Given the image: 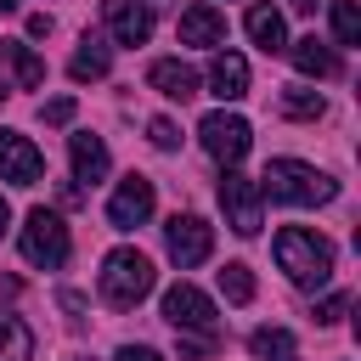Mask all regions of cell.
Wrapping results in <instances>:
<instances>
[{
	"label": "cell",
	"instance_id": "cell-33",
	"mask_svg": "<svg viewBox=\"0 0 361 361\" xmlns=\"http://www.w3.org/2000/svg\"><path fill=\"white\" fill-rule=\"evenodd\" d=\"M6 90H11V85H6V73H0V96H6Z\"/></svg>",
	"mask_w": 361,
	"mask_h": 361
},
{
	"label": "cell",
	"instance_id": "cell-11",
	"mask_svg": "<svg viewBox=\"0 0 361 361\" xmlns=\"http://www.w3.org/2000/svg\"><path fill=\"white\" fill-rule=\"evenodd\" d=\"M102 23L118 45H147V34H152L147 0H102Z\"/></svg>",
	"mask_w": 361,
	"mask_h": 361
},
{
	"label": "cell",
	"instance_id": "cell-29",
	"mask_svg": "<svg viewBox=\"0 0 361 361\" xmlns=\"http://www.w3.org/2000/svg\"><path fill=\"white\" fill-rule=\"evenodd\" d=\"M28 34H34V39H45V34H51V17H45V11H39V17H28Z\"/></svg>",
	"mask_w": 361,
	"mask_h": 361
},
{
	"label": "cell",
	"instance_id": "cell-27",
	"mask_svg": "<svg viewBox=\"0 0 361 361\" xmlns=\"http://www.w3.org/2000/svg\"><path fill=\"white\" fill-rule=\"evenodd\" d=\"M344 305H350V293H333V299H322V305H316V322H322V327H327V322H338V310H344Z\"/></svg>",
	"mask_w": 361,
	"mask_h": 361
},
{
	"label": "cell",
	"instance_id": "cell-10",
	"mask_svg": "<svg viewBox=\"0 0 361 361\" xmlns=\"http://www.w3.org/2000/svg\"><path fill=\"white\" fill-rule=\"evenodd\" d=\"M147 214H152V180H147V175H124V180H118V192L107 197V226L135 231Z\"/></svg>",
	"mask_w": 361,
	"mask_h": 361
},
{
	"label": "cell",
	"instance_id": "cell-19",
	"mask_svg": "<svg viewBox=\"0 0 361 361\" xmlns=\"http://www.w3.org/2000/svg\"><path fill=\"white\" fill-rule=\"evenodd\" d=\"M107 68H113L107 45H102L96 34H85V39H79V51H73V62H68V73L85 85V79H107Z\"/></svg>",
	"mask_w": 361,
	"mask_h": 361
},
{
	"label": "cell",
	"instance_id": "cell-16",
	"mask_svg": "<svg viewBox=\"0 0 361 361\" xmlns=\"http://www.w3.org/2000/svg\"><path fill=\"white\" fill-rule=\"evenodd\" d=\"M248 39H254L265 56L288 51V23H282V11H276V6H254V11H248Z\"/></svg>",
	"mask_w": 361,
	"mask_h": 361
},
{
	"label": "cell",
	"instance_id": "cell-30",
	"mask_svg": "<svg viewBox=\"0 0 361 361\" xmlns=\"http://www.w3.org/2000/svg\"><path fill=\"white\" fill-rule=\"evenodd\" d=\"M11 231V209H6V197H0V237Z\"/></svg>",
	"mask_w": 361,
	"mask_h": 361
},
{
	"label": "cell",
	"instance_id": "cell-24",
	"mask_svg": "<svg viewBox=\"0 0 361 361\" xmlns=\"http://www.w3.org/2000/svg\"><path fill=\"white\" fill-rule=\"evenodd\" d=\"M333 39L338 45H361V11H355V0H333Z\"/></svg>",
	"mask_w": 361,
	"mask_h": 361
},
{
	"label": "cell",
	"instance_id": "cell-32",
	"mask_svg": "<svg viewBox=\"0 0 361 361\" xmlns=\"http://www.w3.org/2000/svg\"><path fill=\"white\" fill-rule=\"evenodd\" d=\"M17 6H23V0H0V11H17Z\"/></svg>",
	"mask_w": 361,
	"mask_h": 361
},
{
	"label": "cell",
	"instance_id": "cell-25",
	"mask_svg": "<svg viewBox=\"0 0 361 361\" xmlns=\"http://www.w3.org/2000/svg\"><path fill=\"white\" fill-rule=\"evenodd\" d=\"M147 135H152V147H158V152L180 147V130H175V118H152V124H147Z\"/></svg>",
	"mask_w": 361,
	"mask_h": 361
},
{
	"label": "cell",
	"instance_id": "cell-18",
	"mask_svg": "<svg viewBox=\"0 0 361 361\" xmlns=\"http://www.w3.org/2000/svg\"><path fill=\"white\" fill-rule=\"evenodd\" d=\"M293 68H299L305 79H333V73H338V51H333V45H322V39L310 34V39H299V45H293Z\"/></svg>",
	"mask_w": 361,
	"mask_h": 361
},
{
	"label": "cell",
	"instance_id": "cell-6",
	"mask_svg": "<svg viewBox=\"0 0 361 361\" xmlns=\"http://www.w3.org/2000/svg\"><path fill=\"white\" fill-rule=\"evenodd\" d=\"M220 209H226V226H231L237 237H254V231H259V209H265L259 180L226 169V175H220Z\"/></svg>",
	"mask_w": 361,
	"mask_h": 361
},
{
	"label": "cell",
	"instance_id": "cell-3",
	"mask_svg": "<svg viewBox=\"0 0 361 361\" xmlns=\"http://www.w3.org/2000/svg\"><path fill=\"white\" fill-rule=\"evenodd\" d=\"M152 282H158V271H152V259L141 248H113L102 259V299L113 310H135L152 293Z\"/></svg>",
	"mask_w": 361,
	"mask_h": 361
},
{
	"label": "cell",
	"instance_id": "cell-9",
	"mask_svg": "<svg viewBox=\"0 0 361 361\" xmlns=\"http://www.w3.org/2000/svg\"><path fill=\"white\" fill-rule=\"evenodd\" d=\"M39 175H45V152H39L28 135L0 130V180H11V186H39Z\"/></svg>",
	"mask_w": 361,
	"mask_h": 361
},
{
	"label": "cell",
	"instance_id": "cell-2",
	"mask_svg": "<svg viewBox=\"0 0 361 361\" xmlns=\"http://www.w3.org/2000/svg\"><path fill=\"white\" fill-rule=\"evenodd\" d=\"M259 197L310 209V203H333V197H338V180H327L322 169H310V164H299V158H271L265 175H259Z\"/></svg>",
	"mask_w": 361,
	"mask_h": 361
},
{
	"label": "cell",
	"instance_id": "cell-22",
	"mask_svg": "<svg viewBox=\"0 0 361 361\" xmlns=\"http://www.w3.org/2000/svg\"><path fill=\"white\" fill-rule=\"evenodd\" d=\"M248 350H254L259 361H288V355H299V350H293V333H288V327H259V333L248 338Z\"/></svg>",
	"mask_w": 361,
	"mask_h": 361
},
{
	"label": "cell",
	"instance_id": "cell-20",
	"mask_svg": "<svg viewBox=\"0 0 361 361\" xmlns=\"http://www.w3.org/2000/svg\"><path fill=\"white\" fill-rule=\"evenodd\" d=\"M34 355V333L23 327V316L0 310V361H28Z\"/></svg>",
	"mask_w": 361,
	"mask_h": 361
},
{
	"label": "cell",
	"instance_id": "cell-8",
	"mask_svg": "<svg viewBox=\"0 0 361 361\" xmlns=\"http://www.w3.org/2000/svg\"><path fill=\"white\" fill-rule=\"evenodd\" d=\"M197 135H203V152L209 158H220L226 169H237V158L248 152V118H237V113H209L203 124H197Z\"/></svg>",
	"mask_w": 361,
	"mask_h": 361
},
{
	"label": "cell",
	"instance_id": "cell-23",
	"mask_svg": "<svg viewBox=\"0 0 361 361\" xmlns=\"http://www.w3.org/2000/svg\"><path fill=\"white\" fill-rule=\"evenodd\" d=\"M220 293H226L231 305H248V299H254V271H248L243 259H231V265L220 271Z\"/></svg>",
	"mask_w": 361,
	"mask_h": 361
},
{
	"label": "cell",
	"instance_id": "cell-17",
	"mask_svg": "<svg viewBox=\"0 0 361 361\" xmlns=\"http://www.w3.org/2000/svg\"><path fill=\"white\" fill-rule=\"evenodd\" d=\"M0 62H11V90H34L45 79V62L23 45V39H0Z\"/></svg>",
	"mask_w": 361,
	"mask_h": 361
},
{
	"label": "cell",
	"instance_id": "cell-4",
	"mask_svg": "<svg viewBox=\"0 0 361 361\" xmlns=\"http://www.w3.org/2000/svg\"><path fill=\"white\" fill-rule=\"evenodd\" d=\"M23 259L39 265V271H56L68 259V226L56 209H28L23 220Z\"/></svg>",
	"mask_w": 361,
	"mask_h": 361
},
{
	"label": "cell",
	"instance_id": "cell-13",
	"mask_svg": "<svg viewBox=\"0 0 361 361\" xmlns=\"http://www.w3.org/2000/svg\"><path fill=\"white\" fill-rule=\"evenodd\" d=\"M147 85H152L158 96H169V102H192V96H197V73H192L186 62H175V56L152 62V68H147Z\"/></svg>",
	"mask_w": 361,
	"mask_h": 361
},
{
	"label": "cell",
	"instance_id": "cell-21",
	"mask_svg": "<svg viewBox=\"0 0 361 361\" xmlns=\"http://www.w3.org/2000/svg\"><path fill=\"white\" fill-rule=\"evenodd\" d=\"M276 107H282V118H322V113H327L322 90H305V85H288V90L276 96Z\"/></svg>",
	"mask_w": 361,
	"mask_h": 361
},
{
	"label": "cell",
	"instance_id": "cell-31",
	"mask_svg": "<svg viewBox=\"0 0 361 361\" xmlns=\"http://www.w3.org/2000/svg\"><path fill=\"white\" fill-rule=\"evenodd\" d=\"M288 6H293V11H316L322 0H288Z\"/></svg>",
	"mask_w": 361,
	"mask_h": 361
},
{
	"label": "cell",
	"instance_id": "cell-15",
	"mask_svg": "<svg viewBox=\"0 0 361 361\" xmlns=\"http://www.w3.org/2000/svg\"><path fill=\"white\" fill-rule=\"evenodd\" d=\"M68 152H73V180H79V186H96V180L107 175V147H102V135L85 130V135L68 141Z\"/></svg>",
	"mask_w": 361,
	"mask_h": 361
},
{
	"label": "cell",
	"instance_id": "cell-34",
	"mask_svg": "<svg viewBox=\"0 0 361 361\" xmlns=\"http://www.w3.org/2000/svg\"><path fill=\"white\" fill-rule=\"evenodd\" d=\"M288 361H299V355H288Z\"/></svg>",
	"mask_w": 361,
	"mask_h": 361
},
{
	"label": "cell",
	"instance_id": "cell-12",
	"mask_svg": "<svg viewBox=\"0 0 361 361\" xmlns=\"http://www.w3.org/2000/svg\"><path fill=\"white\" fill-rule=\"evenodd\" d=\"M180 45H226V17L214 6H186L180 11Z\"/></svg>",
	"mask_w": 361,
	"mask_h": 361
},
{
	"label": "cell",
	"instance_id": "cell-28",
	"mask_svg": "<svg viewBox=\"0 0 361 361\" xmlns=\"http://www.w3.org/2000/svg\"><path fill=\"white\" fill-rule=\"evenodd\" d=\"M113 361H158V350H152V344H124Z\"/></svg>",
	"mask_w": 361,
	"mask_h": 361
},
{
	"label": "cell",
	"instance_id": "cell-14",
	"mask_svg": "<svg viewBox=\"0 0 361 361\" xmlns=\"http://www.w3.org/2000/svg\"><path fill=\"white\" fill-rule=\"evenodd\" d=\"M209 90H214L220 102L248 96V62H243L237 51H214V62H209Z\"/></svg>",
	"mask_w": 361,
	"mask_h": 361
},
{
	"label": "cell",
	"instance_id": "cell-26",
	"mask_svg": "<svg viewBox=\"0 0 361 361\" xmlns=\"http://www.w3.org/2000/svg\"><path fill=\"white\" fill-rule=\"evenodd\" d=\"M73 118V96H56V102H45V124H68Z\"/></svg>",
	"mask_w": 361,
	"mask_h": 361
},
{
	"label": "cell",
	"instance_id": "cell-1",
	"mask_svg": "<svg viewBox=\"0 0 361 361\" xmlns=\"http://www.w3.org/2000/svg\"><path fill=\"white\" fill-rule=\"evenodd\" d=\"M271 254H276V265H282L299 288H322V282L333 276V243H327L322 231H310V226H282L276 243H271Z\"/></svg>",
	"mask_w": 361,
	"mask_h": 361
},
{
	"label": "cell",
	"instance_id": "cell-5",
	"mask_svg": "<svg viewBox=\"0 0 361 361\" xmlns=\"http://www.w3.org/2000/svg\"><path fill=\"white\" fill-rule=\"evenodd\" d=\"M164 322H169L175 333H197V338H214V333H220L209 293L192 288V282H175V288L164 293Z\"/></svg>",
	"mask_w": 361,
	"mask_h": 361
},
{
	"label": "cell",
	"instance_id": "cell-7",
	"mask_svg": "<svg viewBox=\"0 0 361 361\" xmlns=\"http://www.w3.org/2000/svg\"><path fill=\"white\" fill-rule=\"evenodd\" d=\"M164 243H169V259H175L180 271H192V265H203V259L214 254V226L197 220V214H175V220L164 226Z\"/></svg>",
	"mask_w": 361,
	"mask_h": 361
}]
</instances>
